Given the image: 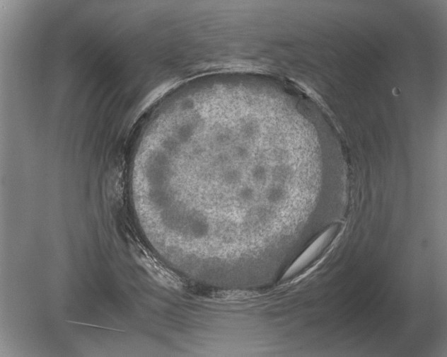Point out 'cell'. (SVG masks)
<instances>
[{
  "mask_svg": "<svg viewBox=\"0 0 447 357\" xmlns=\"http://www.w3.org/2000/svg\"><path fill=\"white\" fill-rule=\"evenodd\" d=\"M336 230L337 227L332 226L323 232L289 268L283 279L294 276L316 259L330 244Z\"/></svg>",
  "mask_w": 447,
  "mask_h": 357,
  "instance_id": "obj_1",
  "label": "cell"
}]
</instances>
